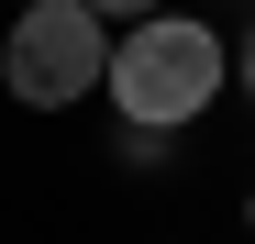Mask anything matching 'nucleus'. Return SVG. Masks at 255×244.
<instances>
[{"label":"nucleus","mask_w":255,"mask_h":244,"mask_svg":"<svg viewBox=\"0 0 255 244\" xmlns=\"http://www.w3.org/2000/svg\"><path fill=\"white\" fill-rule=\"evenodd\" d=\"M100 89L122 100L133 133H178V122H200L211 100H222V33L189 22V11H155V22H133L111 45V78H100Z\"/></svg>","instance_id":"f257e3e1"},{"label":"nucleus","mask_w":255,"mask_h":244,"mask_svg":"<svg viewBox=\"0 0 255 244\" xmlns=\"http://www.w3.org/2000/svg\"><path fill=\"white\" fill-rule=\"evenodd\" d=\"M0 78H11L22 111H67V100H89L111 78V33L78 11V0H33L11 22V45H0Z\"/></svg>","instance_id":"f03ea898"},{"label":"nucleus","mask_w":255,"mask_h":244,"mask_svg":"<svg viewBox=\"0 0 255 244\" xmlns=\"http://www.w3.org/2000/svg\"><path fill=\"white\" fill-rule=\"evenodd\" d=\"M78 11H89V22H155L166 0H78Z\"/></svg>","instance_id":"7ed1b4c3"},{"label":"nucleus","mask_w":255,"mask_h":244,"mask_svg":"<svg viewBox=\"0 0 255 244\" xmlns=\"http://www.w3.org/2000/svg\"><path fill=\"white\" fill-rule=\"evenodd\" d=\"M233 67H244V100H255V33H244V56H233Z\"/></svg>","instance_id":"20e7f679"},{"label":"nucleus","mask_w":255,"mask_h":244,"mask_svg":"<svg viewBox=\"0 0 255 244\" xmlns=\"http://www.w3.org/2000/svg\"><path fill=\"white\" fill-rule=\"evenodd\" d=\"M22 11H33V0H22Z\"/></svg>","instance_id":"39448f33"}]
</instances>
